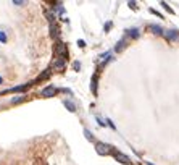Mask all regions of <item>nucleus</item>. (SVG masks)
I'll list each match as a JSON object with an SVG mask.
<instances>
[{
  "instance_id": "obj_3",
  "label": "nucleus",
  "mask_w": 179,
  "mask_h": 165,
  "mask_svg": "<svg viewBox=\"0 0 179 165\" xmlns=\"http://www.w3.org/2000/svg\"><path fill=\"white\" fill-rule=\"evenodd\" d=\"M58 54L61 55V58H63V60H66V58H68V50H66V45L65 44H60Z\"/></svg>"
},
{
  "instance_id": "obj_7",
  "label": "nucleus",
  "mask_w": 179,
  "mask_h": 165,
  "mask_svg": "<svg viewBox=\"0 0 179 165\" xmlns=\"http://www.w3.org/2000/svg\"><path fill=\"white\" fill-rule=\"evenodd\" d=\"M65 105L71 110V112H74V109H76V107H74V104H71V102H68V100H66V102H65Z\"/></svg>"
},
{
  "instance_id": "obj_9",
  "label": "nucleus",
  "mask_w": 179,
  "mask_h": 165,
  "mask_svg": "<svg viewBox=\"0 0 179 165\" xmlns=\"http://www.w3.org/2000/svg\"><path fill=\"white\" fill-rule=\"evenodd\" d=\"M0 83H2V78H0Z\"/></svg>"
},
{
  "instance_id": "obj_5",
  "label": "nucleus",
  "mask_w": 179,
  "mask_h": 165,
  "mask_svg": "<svg viewBox=\"0 0 179 165\" xmlns=\"http://www.w3.org/2000/svg\"><path fill=\"white\" fill-rule=\"evenodd\" d=\"M166 37H168V39H178L179 37V34H178V31H168V32H166Z\"/></svg>"
},
{
  "instance_id": "obj_6",
  "label": "nucleus",
  "mask_w": 179,
  "mask_h": 165,
  "mask_svg": "<svg viewBox=\"0 0 179 165\" xmlns=\"http://www.w3.org/2000/svg\"><path fill=\"white\" fill-rule=\"evenodd\" d=\"M150 31H153L155 34H163V29H161L160 26H155V25L150 26Z\"/></svg>"
},
{
  "instance_id": "obj_4",
  "label": "nucleus",
  "mask_w": 179,
  "mask_h": 165,
  "mask_svg": "<svg viewBox=\"0 0 179 165\" xmlns=\"http://www.w3.org/2000/svg\"><path fill=\"white\" fill-rule=\"evenodd\" d=\"M57 94V89L55 87H47V89L42 91V95H45V97H52V95Z\"/></svg>"
},
{
  "instance_id": "obj_2",
  "label": "nucleus",
  "mask_w": 179,
  "mask_h": 165,
  "mask_svg": "<svg viewBox=\"0 0 179 165\" xmlns=\"http://www.w3.org/2000/svg\"><path fill=\"white\" fill-rule=\"evenodd\" d=\"M113 155H115V159L119 160L121 164H129V159H128L126 155H123L121 152H116V150H113Z\"/></svg>"
},
{
  "instance_id": "obj_1",
  "label": "nucleus",
  "mask_w": 179,
  "mask_h": 165,
  "mask_svg": "<svg viewBox=\"0 0 179 165\" xmlns=\"http://www.w3.org/2000/svg\"><path fill=\"white\" fill-rule=\"evenodd\" d=\"M110 149H111V147L103 144V142H99V144H97V152H99V154H108Z\"/></svg>"
},
{
  "instance_id": "obj_8",
  "label": "nucleus",
  "mask_w": 179,
  "mask_h": 165,
  "mask_svg": "<svg viewBox=\"0 0 179 165\" xmlns=\"http://www.w3.org/2000/svg\"><path fill=\"white\" fill-rule=\"evenodd\" d=\"M36 165H42V160H37V162H36Z\"/></svg>"
}]
</instances>
